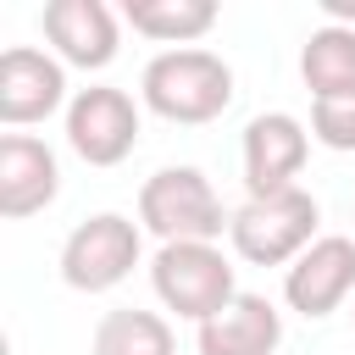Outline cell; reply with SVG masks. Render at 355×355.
<instances>
[{
    "mask_svg": "<svg viewBox=\"0 0 355 355\" xmlns=\"http://www.w3.org/2000/svg\"><path fill=\"white\" fill-rule=\"evenodd\" d=\"M139 255H144L139 222H128L116 211H100V216L78 222L67 233V244H61V277L78 294H105V288H116L139 266Z\"/></svg>",
    "mask_w": 355,
    "mask_h": 355,
    "instance_id": "5",
    "label": "cell"
},
{
    "mask_svg": "<svg viewBox=\"0 0 355 355\" xmlns=\"http://www.w3.org/2000/svg\"><path fill=\"white\" fill-rule=\"evenodd\" d=\"M94 355H178V338H172L166 316L139 311V305H122V311H105L100 316Z\"/></svg>",
    "mask_w": 355,
    "mask_h": 355,
    "instance_id": "15",
    "label": "cell"
},
{
    "mask_svg": "<svg viewBox=\"0 0 355 355\" xmlns=\"http://www.w3.org/2000/svg\"><path fill=\"white\" fill-rule=\"evenodd\" d=\"M67 144L89 161V166H116L133 155L139 144V105L128 89H111V83H94V89H78L67 100Z\"/></svg>",
    "mask_w": 355,
    "mask_h": 355,
    "instance_id": "6",
    "label": "cell"
},
{
    "mask_svg": "<svg viewBox=\"0 0 355 355\" xmlns=\"http://www.w3.org/2000/svg\"><path fill=\"white\" fill-rule=\"evenodd\" d=\"M44 39L55 44V55L67 67L100 72L116 61L122 28H116V11L105 0H50L44 6Z\"/></svg>",
    "mask_w": 355,
    "mask_h": 355,
    "instance_id": "9",
    "label": "cell"
},
{
    "mask_svg": "<svg viewBox=\"0 0 355 355\" xmlns=\"http://www.w3.org/2000/svg\"><path fill=\"white\" fill-rule=\"evenodd\" d=\"M311 139H322L327 150H355V94L316 100L311 105Z\"/></svg>",
    "mask_w": 355,
    "mask_h": 355,
    "instance_id": "16",
    "label": "cell"
},
{
    "mask_svg": "<svg viewBox=\"0 0 355 355\" xmlns=\"http://www.w3.org/2000/svg\"><path fill=\"white\" fill-rule=\"evenodd\" d=\"M349 294H355V239L344 233H322L283 277V300L300 316H333Z\"/></svg>",
    "mask_w": 355,
    "mask_h": 355,
    "instance_id": "8",
    "label": "cell"
},
{
    "mask_svg": "<svg viewBox=\"0 0 355 355\" xmlns=\"http://www.w3.org/2000/svg\"><path fill=\"white\" fill-rule=\"evenodd\" d=\"M327 17H333V28H349L355 22V0H327Z\"/></svg>",
    "mask_w": 355,
    "mask_h": 355,
    "instance_id": "17",
    "label": "cell"
},
{
    "mask_svg": "<svg viewBox=\"0 0 355 355\" xmlns=\"http://www.w3.org/2000/svg\"><path fill=\"white\" fill-rule=\"evenodd\" d=\"M349 316H355V311H349Z\"/></svg>",
    "mask_w": 355,
    "mask_h": 355,
    "instance_id": "18",
    "label": "cell"
},
{
    "mask_svg": "<svg viewBox=\"0 0 355 355\" xmlns=\"http://www.w3.org/2000/svg\"><path fill=\"white\" fill-rule=\"evenodd\" d=\"M300 78L316 100H344L355 94V28H316L300 50Z\"/></svg>",
    "mask_w": 355,
    "mask_h": 355,
    "instance_id": "14",
    "label": "cell"
},
{
    "mask_svg": "<svg viewBox=\"0 0 355 355\" xmlns=\"http://www.w3.org/2000/svg\"><path fill=\"white\" fill-rule=\"evenodd\" d=\"M316 216L322 211L305 189H283L266 200H244L227 222V239L250 266H294L316 244Z\"/></svg>",
    "mask_w": 355,
    "mask_h": 355,
    "instance_id": "3",
    "label": "cell"
},
{
    "mask_svg": "<svg viewBox=\"0 0 355 355\" xmlns=\"http://www.w3.org/2000/svg\"><path fill=\"white\" fill-rule=\"evenodd\" d=\"M150 283H155V300L189 322H211L239 300L233 266L216 244H161L150 261Z\"/></svg>",
    "mask_w": 355,
    "mask_h": 355,
    "instance_id": "4",
    "label": "cell"
},
{
    "mask_svg": "<svg viewBox=\"0 0 355 355\" xmlns=\"http://www.w3.org/2000/svg\"><path fill=\"white\" fill-rule=\"evenodd\" d=\"M283 344V316L266 294H239L227 311L200 322V355H272Z\"/></svg>",
    "mask_w": 355,
    "mask_h": 355,
    "instance_id": "12",
    "label": "cell"
},
{
    "mask_svg": "<svg viewBox=\"0 0 355 355\" xmlns=\"http://www.w3.org/2000/svg\"><path fill=\"white\" fill-rule=\"evenodd\" d=\"M122 22L133 33H144V39L189 50L194 39H205L216 28V0H128Z\"/></svg>",
    "mask_w": 355,
    "mask_h": 355,
    "instance_id": "13",
    "label": "cell"
},
{
    "mask_svg": "<svg viewBox=\"0 0 355 355\" xmlns=\"http://www.w3.org/2000/svg\"><path fill=\"white\" fill-rule=\"evenodd\" d=\"M61 100H67V72L55 55L28 50V44H11L0 55V122L6 128L44 122L50 111H61Z\"/></svg>",
    "mask_w": 355,
    "mask_h": 355,
    "instance_id": "10",
    "label": "cell"
},
{
    "mask_svg": "<svg viewBox=\"0 0 355 355\" xmlns=\"http://www.w3.org/2000/svg\"><path fill=\"white\" fill-rule=\"evenodd\" d=\"M305 155H311V133H305L300 116H288V111L255 116L244 128V189H250V200L294 189Z\"/></svg>",
    "mask_w": 355,
    "mask_h": 355,
    "instance_id": "7",
    "label": "cell"
},
{
    "mask_svg": "<svg viewBox=\"0 0 355 355\" xmlns=\"http://www.w3.org/2000/svg\"><path fill=\"white\" fill-rule=\"evenodd\" d=\"M61 189V166H55V150L33 133H6L0 139V211L11 222L44 211Z\"/></svg>",
    "mask_w": 355,
    "mask_h": 355,
    "instance_id": "11",
    "label": "cell"
},
{
    "mask_svg": "<svg viewBox=\"0 0 355 355\" xmlns=\"http://www.w3.org/2000/svg\"><path fill=\"white\" fill-rule=\"evenodd\" d=\"M139 94L155 116L200 128V122H216L233 105V67L216 50H200V44L161 50V55H150V67L139 78Z\"/></svg>",
    "mask_w": 355,
    "mask_h": 355,
    "instance_id": "1",
    "label": "cell"
},
{
    "mask_svg": "<svg viewBox=\"0 0 355 355\" xmlns=\"http://www.w3.org/2000/svg\"><path fill=\"white\" fill-rule=\"evenodd\" d=\"M139 222L161 244H216L233 222L200 166H161L139 189Z\"/></svg>",
    "mask_w": 355,
    "mask_h": 355,
    "instance_id": "2",
    "label": "cell"
}]
</instances>
